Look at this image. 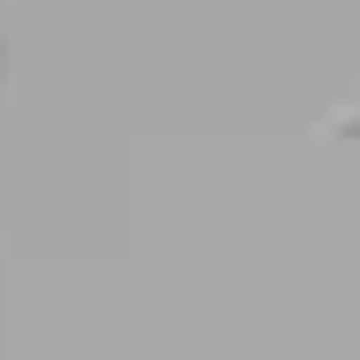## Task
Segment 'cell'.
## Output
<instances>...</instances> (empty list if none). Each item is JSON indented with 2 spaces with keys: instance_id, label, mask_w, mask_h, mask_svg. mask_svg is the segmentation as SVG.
<instances>
[]
</instances>
